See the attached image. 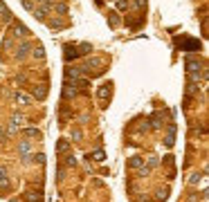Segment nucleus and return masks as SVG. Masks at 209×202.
<instances>
[{"label": "nucleus", "mask_w": 209, "mask_h": 202, "mask_svg": "<svg viewBox=\"0 0 209 202\" xmlns=\"http://www.w3.org/2000/svg\"><path fill=\"white\" fill-rule=\"evenodd\" d=\"M164 164H166V166H173V155H166V157H164Z\"/></svg>", "instance_id": "a878e982"}, {"label": "nucleus", "mask_w": 209, "mask_h": 202, "mask_svg": "<svg viewBox=\"0 0 209 202\" xmlns=\"http://www.w3.org/2000/svg\"><path fill=\"white\" fill-rule=\"evenodd\" d=\"M9 202H18V200H9Z\"/></svg>", "instance_id": "f704fd0d"}, {"label": "nucleus", "mask_w": 209, "mask_h": 202, "mask_svg": "<svg viewBox=\"0 0 209 202\" xmlns=\"http://www.w3.org/2000/svg\"><path fill=\"white\" fill-rule=\"evenodd\" d=\"M34 159H36V162H39V164H45V155H43V153H39V155H36Z\"/></svg>", "instance_id": "cd10ccee"}, {"label": "nucleus", "mask_w": 209, "mask_h": 202, "mask_svg": "<svg viewBox=\"0 0 209 202\" xmlns=\"http://www.w3.org/2000/svg\"><path fill=\"white\" fill-rule=\"evenodd\" d=\"M126 7H128L126 0H117V9H126Z\"/></svg>", "instance_id": "bb28decb"}, {"label": "nucleus", "mask_w": 209, "mask_h": 202, "mask_svg": "<svg viewBox=\"0 0 209 202\" xmlns=\"http://www.w3.org/2000/svg\"><path fill=\"white\" fill-rule=\"evenodd\" d=\"M133 5H135V9H142L146 5V0H133Z\"/></svg>", "instance_id": "b1692460"}, {"label": "nucleus", "mask_w": 209, "mask_h": 202, "mask_svg": "<svg viewBox=\"0 0 209 202\" xmlns=\"http://www.w3.org/2000/svg\"><path fill=\"white\" fill-rule=\"evenodd\" d=\"M56 11H59V14H65V11H68V7H65V5H56Z\"/></svg>", "instance_id": "c85d7f7f"}, {"label": "nucleus", "mask_w": 209, "mask_h": 202, "mask_svg": "<svg viewBox=\"0 0 209 202\" xmlns=\"http://www.w3.org/2000/svg\"><path fill=\"white\" fill-rule=\"evenodd\" d=\"M0 11H5V5H2V2H0Z\"/></svg>", "instance_id": "72a5a7b5"}, {"label": "nucleus", "mask_w": 209, "mask_h": 202, "mask_svg": "<svg viewBox=\"0 0 209 202\" xmlns=\"http://www.w3.org/2000/svg\"><path fill=\"white\" fill-rule=\"evenodd\" d=\"M25 200H30V202H41V200H43V191H41V189L27 191V193H25Z\"/></svg>", "instance_id": "7ed1b4c3"}, {"label": "nucleus", "mask_w": 209, "mask_h": 202, "mask_svg": "<svg viewBox=\"0 0 209 202\" xmlns=\"http://www.w3.org/2000/svg\"><path fill=\"white\" fill-rule=\"evenodd\" d=\"M148 173H151V168H144V166H142V168H139V177H144V175H148Z\"/></svg>", "instance_id": "c756f323"}, {"label": "nucleus", "mask_w": 209, "mask_h": 202, "mask_svg": "<svg viewBox=\"0 0 209 202\" xmlns=\"http://www.w3.org/2000/svg\"><path fill=\"white\" fill-rule=\"evenodd\" d=\"M72 137L74 139H81V130H72Z\"/></svg>", "instance_id": "7c9ffc66"}, {"label": "nucleus", "mask_w": 209, "mask_h": 202, "mask_svg": "<svg viewBox=\"0 0 209 202\" xmlns=\"http://www.w3.org/2000/svg\"><path fill=\"white\" fill-rule=\"evenodd\" d=\"M173 132H175V126H171V128H169V135H166V139H164V144H166L169 148L173 146Z\"/></svg>", "instance_id": "2eb2a0df"}, {"label": "nucleus", "mask_w": 209, "mask_h": 202, "mask_svg": "<svg viewBox=\"0 0 209 202\" xmlns=\"http://www.w3.org/2000/svg\"><path fill=\"white\" fill-rule=\"evenodd\" d=\"M81 74H85V67H70V65L65 67V79H68V81H70V79L77 81Z\"/></svg>", "instance_id": "f257e3e1"}, {"label": "nucleus", "mask_w": 209, "mask_h": 202, "mask_svg": "<svg viewBox=\"0 0 209 202\" xmlns=\"http://www.w3.org/2000/svg\"><path fill=\"white\" fill-rule=\"evenodd\" d=\"M34 97L36 99H45L47 97V85H39V88H34Z\"/></svg>", "instance_id": "9d476101"}, {"label": "nucleus", "mask_w": 209, "mask_h": 202, "mask_svg": "<svg viewBox=\"0 0 209 202\" xmlns=\"http://www.w3.org/2000/svg\"><path fill=\"white\" fill-rule=\"evenodd\" d=\"M101 65H103V61H101V59H97V56H92V59L85 61V72H88L90 67H101Z\"/></svg>", "instance_id": "6e6552de"}, {"label": "nucleus", "mask_w": 209, "mask_h": 202, "mask_svg": "<svg viewBox=\"0 0 209 202\" xmlns=\"http://www.w3.org/2000/svg\"><path fill=\"white\" fill-rule=\"evenodd\" d=\"M106 97H110V85H101V88H99V99L103 101Z\"/></svg>", "instance_id": "4468645a"}, {"label": "nucleus", "mask_w": 209, "mask_h": 202, "mask_svg": "<svg viewBox=\"0 0 209 202\" xmlns=\"http://www.w3.org/2000/svg\"><path fill=\"white\" fill-rule=\"evenodd\" d=\"M169 195V189H162V191H157V202H164Z\"/></svg>", "instance_id": "6ab92c4d"}, {"label": "nucleus", "mask_w": 209, "mask_h": 202, "mask_svg": "<svg viewBox=\"0 0 209 202\" xmlns=\"http://www.w3.org/2000/svg\"><path fill=\"white\" fill-rule=\"evenodd\" d=\"M189 182H191V184H198V182H200V175H198V173H193V175L189 177Z\"/></svg>", "instance_id": "393cba45"}, {"label": "nucleus", "mask_w": 209, "mask_h": 202, "mask_svg": "<svg viewBox=\"0 0 209 202\" xmlns=\"http://www.w3.org/2000/svg\"><path fill=\"white\" fill-rule=\"evenodd\" d=\"M65 164H68V166H74V164H77V159H74V155H68V157H65Z\"/></svg>", "instance_id": "4be33fe9"}, {"label": "nucleus", "mask_w": 209, "mask_h": 202, "mask_svg": "<svg viewBox=\"0 0 209 202\" xmlns=\"http://www.w3.org/2000/svg\"><path fill=\"white\" fill-rule=\"evenodd\" d=\"M128 166L130 168H142V166H144V159H142V157H130L128 159Z\"/></svg>", "instance_id": "f8f14e48"}, {"label": "nucleus", "mask_w": 209, "mask_h": 202, "mask_svg": "<svg viewBox=\"0 0 209 202\" xmlns=\"http://www.w3.org/2000/svg\"><path fill=\"white\" fill-rule=\"evenodd\" d=\"M25 135H27V137H39V130H36V128H27Z\"/></svg>", "instance_id": "412c9836"}, {"label": "nucleus", "mask_w": 209, "mask_h": 202, "mask_svg": "<svg viewBox=\"0 0 209 202\" xmlns=\"http://www.w3.org/2000/svg\"><path fill=\"white\" fill-rule=\"evenodd\" d=\"M16 101L20 103V105H30V103H32V97H27V94H23V92H16Z\"/></svg>", "instance_id": "9b49d317"}, {"label": "nucleus", "mask_w": 209, "mask_h": 202, "mask_svg": "<svg viewBox=\"0 0 209 202\" xmlns=\"http://www.w3.org/2000/svg\"><path fill=\"white\" fill-rule=\"evenodd\" d=\"M0 139H5V130L2 128H0Z\"/></svg>", "instance_id": "473e14b6"}, {"label": "nucleus", "mask_w": 209, "mask_h": 202, "mask_svg": "<svg viewBox=\"0 0 209 202\" xmlns=\"http://www.w3.org/2000/svg\"><path fill=\"white\" fill-rule=\"evenodd\" d=\"M43 56H45L43 47H36V50H34V59H43Z\"/></svg>", "instance_id": "aec40b11"}, {"label": "nucleus", "mask_w": 209, "mask_h": 202, "mask_svg": "<svg viewBox=\"0 0 209 202\" xmlns=\"http://www.w3.org/2000/svg\"><path fill=\"white\" fill-rule=\"evenodd\" d=\"M47 11H50V5H43L41 9H36V11H34V16L39 18V20H45V16H47Z\"/></svg>", "instance_id": "1a4fd4ad"}, {"label": "nucleus", "mask_w": 209, "mask_h": 202, "mask_svg": "<svg viewBox=\"0 0 209 202\" xmlns=\"http://www.w3.org/2000/svg\"><path fill=\"white\" fill-rule=\"evenodd\" d=\"M23 7L25 9H32V0H23Z\"/></svg>", "instance_id": "2f4dec72"}, {"label": "nucleus", "mask_w": 209, "mask_h": 202, "mask_svg": "<svg viewBox=\"0 0 209 202\" xmlns=\"http://www.w3.org/2000/svg\"><path fill=\"white\" fill-rule=\"evenodd\" d=\"M30 41H23L20 45H18V50H16V56H18V59H25V56H27V52H30Z\"/></svg>", "instance_id": "39448f33"}, {"label": "nucleus", "mask_w": 209, "mask_h": 202, "mask_svg": "<svg viewBox=\"0 0 209 202\" xmlns=\"http://www.w3.org/2000/svg\"><path fill=\"white\" fill-rule=\"evenodd\" d=\"M77 94H79V90L74 88V83H72V85H70V83H65V85H63V99H70V97H77Z\"/></svg>", "instance_id": "20e7f679"}, {"label": "nucleus", "mask_w": 209, "mask_h": 202, "mask_svg": "<svg viewBox=\"0 0 209 202\" xmlns=\"http://www.w3.org/2000/svg\"><path fill=\"white\" fill-rule=\"evenodd\" d=\"M110 25H112V27H117V25H119V18H117V14H110Z\"/></svg>", "instance_id": "5701e85b"}, {"label": "nucleus", "mask_w": 209, "mask_h": 202, "mask_svg": "<svg viewBox=\"0 0 209 202\" xmlns=\"http://www.w3.org/2000/svg\"><path fill=\"white\" fill-rule=\"evenodd\" d=\"M20 153L25 155V162H30V157H27V153H30V141H23L20 144Z\"/></svg>", "instance_id": "f3484780"}, {"label": "nucleus", "mask_w": 209, "mask_h": 202, "mask_svg": "<svg viewBox=\"0 0 209 202\" xmlns=\"http://www.w3.org/2000/svg\"><path fill=\"white\" fill-rule=\"evenodd\" d=\"M90 52V43H81L79 47H77V54L79 56H83V54H88Z\"/></svg>", "instance_id": "dca6fc26"}, {"label": "nucleus", "mask_w": 209, "mask_h": 202, "mask_svg": "<svg viewBox=\"0 0 209 202\" xmlns=\"http://www.w3.org/2000/svg\"><path fill=\"white\" fill-rule=\"evenodd\" d=\"M68 146H70V144L65 141V139H61V141H59V146H56V150H59V153H65V150H68Z\"/></svg>", "instance_id": "a211bd4d"}, {"label": "nucleus", "mask_w": 209, "mask_h": 202, "mask_svg": "<svg viewBox=\"0 0 209 202\" xmlns=\"http://www.w3.org/2000/svg\"><path fill=\"white\" fill-rule=\"evenodd\" d=\"M88 159H94V162H103V159H106V153H103V150H94L92 155H88Z\"/></svg>", "instance_id": "ddd939ff"}, {"label": "nucleus", "mask_w": 209, "mask_h": 202, "mask_svg": "<svg viewBox=\"0 0 209 202\" xmlns=\"http://www.w3.org/2000/svg\"><path fill=\"white\" fill-rule=\"evenodd\" d=\"M187 70H189V74H191V79H198V76H200V63L189 59L187 61Z\"/></svg>", "instance_id": "f03ea898"}, {"label": "nucleus", "mask_w": 209, "mask_h": 202, "mask_svg": "<svg viewBox=\"0 0 209 202\" xmlns=\"http://www.w3.org/2000/svg\"><path fill=\"white\" fill-rule=\"evenodd\" d=\"M11 32H14V36H27V34H30V29H27L25 25H20V23H14Z\"/></svg>", "instance_id": "423d86ee"}, {"label": "nucleus", "mask_w": 209, "mask_h": 202, "mask_svg": "<svg viewBox=\"0 0 209 202\" xmlns=\"http://www.w3.org/2000/svg\"><path fill=\"white\" fill-rule=\"evenodd\" d=\"M63 56H65V61L77 59V56H79V54H77V45H65V54H63Z\"/></svg>", "instance_id": "0eeeda50"}]
</instances>
